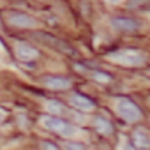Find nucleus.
<instances>
[{"mask_svg":"<svg viewBox=\"0 0 150 150\" xmlns=\"http://www.w3.org/2000/svg\"><path fill=\"white\" fill-rule=\"evenodd\" d=\"M113 58L117 62H122V64H127V65H139L145 62V58L138 53H132V51H124V53H117L113 55Z\"/></svg>","mask_w":150,"mask_h":150,"instance_id":"7","label":"nucleus"},{"mask_svg":"<svg viewBox=\"0 0 150 150\" xmlns=\"http://www.w3.org/2000/svg\"><path fill=\"white\" fill-rule=\"evenodd\" d=\"M7 21L14 27H20V28H32L35 27V20L25 13H9L7 14Z\"/></svg>","mask_w":150,"mask_h":150,"instance_id":"4","label":"nucleus"},{"mask_svg":"<svg viewBox=\"0 0 150 150\" xmlns=\"http://www.w3.org/2000/svg\"><path fill=\"white\" fill-rule=\"evenodd\" d=\"M35 37H37L39 41L46 42L50 48H55V50H58V51H62V53H67V55H74V50H72L67 42H64L62 39H57V37L48 35V34H35Z\"/></svg>","mask_w":150,"mask_h":150,"instance_id":"3","label":"nucleus"},{"mask_svg":"<svg viewBox=\"0 0 150 150\" xmlns=\"http://www.w3.org/2000/svg\"><path fill=\"white\" fill-rule=\"evenodd\" d=\"M94 127H96L101 134H111V132H113V125H111L108 120H104L103 117H96V118H94Z\"/></svg>","mask_w":150,"mask_h":150,"instance_id":"10","label":"nucleus"},{"mask_svg":"<svg viewBox=\"0 0 150 150\" xmlns=\"http://www.w3.org/2000/svg\"><path fill=\"white\" fill-rule=\"evenodd\" d=\"M4 118H6V113H4V111H2V110H0V122H2V120H4Z\"/></svg>","mask_w":150,"mask_h":150,"instance_id":"17","label":"nucleus"},{"mask_svg":"<svg viewBox=\"0 0 150 150\" xmlns=\"http://www.w3.org/2000/svg\"><path fill=\"white\" fill-rule=\"evenodd\" d=\"M42 83L48 88H53V90H65V88L71 87V80L62 78V76H48V78L42 80Z\"/></svg>","mask_w":150,"mask_h":150,"instance_id":"8","label":"nucleus"},{"mask_svg":"<svg viewBox=\"0 0 150 150\" xmlns=\"http://www.w3.org/2000/svg\"><path fill=\"white\" fill-rule=\"evenodd\" d=\"M16 55H18V58H20V60H25V62H28V60H34V58H37V57H39V51H37L35 48H32L30 44L18 42V44H16Z\"/></svg>","mask_w":150,"mask_h":150,"instance_id":"6","label":"nucleus"},{"mask_svg":"<svg viewBox=\"0 0 150 150\" xmlns=\"http://www.w3.org/2000/svg\"><path fill=\"white\" fill-rule=\"evenodd\" d=\"M46 108H48V111H51V113H60V111H62V106H60L58 103H55V101H50V103L46 104Z\"/></svg>","mask_w":150,"mask_h":150,"instance_id":"12","label":"nucleus"},{"mask_svg":"<svg viewBox=\"0 0 150 150\" xmlns=\"http://www.w3.org/2000/svg\"><path fill=\"white\" fill-rule=\"evenodd\" d=\"M132 138H134V145H136V146H139V148H146V146L150 145L148 134H146L143 129H138V131H134Z\"/></svg>","mask_w":150,"mask_h":150,"instance_id":"11","label":"nucleus"},{"mask_svg":"<svg viewBox=\"0 0 150 150\" xmlns=\"http://www.w3.org/2000/svg\"><path fill=\"white\" fill-rule=\"evenodd\" d=\"M94 76H96L97 80H101V81H110V76H108V74H103V72H94Z\"/></svg>","mask_w":150,"mask_h":150,"instance_id":"15","label":"nucleus"},{"mask_svg":"<svg viewBox=\"0 0 150 150\" xmlns=\"http://www.w3.org/2000/svg\"><path fill=\"white\" fill-rule=\"evenodd\" d=\"M141 4H148V0H129V6L131 7H138Z\"/></svg>","mask_w":150,"mask_h":150,"instance_id":"14","label":"nucleus"},{"mask_svg":"<svg viewBox=\"0 0 150 150\" xmlns=\"http://www.w3.org/2000/svg\"><path fill=\"white\" fill-rule=\"evenodd\" d=\"M111 25L117 28V30H122V32H134L139 28V23L132 18H125V16H117L111 20Z\"/></svg>","mask_w":150,"mask_h":150,"instance_id":"5","label":"nucleus"},{"mask_svg":"<svg viewBox=\"0 0 150 150\" xmlns=\"http://www.w3.org/2000/svg\"><path fill=\"white\" fill-rule=\"evenodd\" d=\"M64 148H65V150H85V146H83L81 143H72V141H67V143L64 145Z\"/></svg>","mask_w":150,"mask_h":150,"instance_id":"13","label":"nucleus"},{"mask_svg":"<svg viewBox=\"0 0 150 150\" xmlns=\"http://www.w3.org/2000/svg\"><path fill=\"white\" fill-rule=\"evenodd\" d=\"M71 104H72L74 108L81 110V111H90V110H94L92 99H88V97H85V96H81V94H74V96H71Z\"/></svg>","mask_w":150,"mask_h":150,"instance_id":"9","label":"nucleus"},{"mask_svg":"<svg viewBox=\"0 0 150 150\" xmlns=\"http://www.w3.org/2000/svg\"><path fill=\"white\" fill-rule=\"evenodd\" d=\"M117 110H118V115L127 120V122H138L141 120V110L129 99H120L118 104H117Z\"/></svg>","mask_w":150,"mask_h":150,"instance_id":"2","label":"nucleus"},{"mask_svg":"<svg viewBox=\"0 0 150 150\" xmlns=\"http://www.w3.org/2000/svg\"><path fill=\"white\" fill-rule=\"evenodd\" d=\"M41 146H42V150H58V148H57V146H55L53 143H46V141H44V143H42Z\"/></svg>","mask_w":150,"mask_h":150,"instance_id":"16","label":"nucleus"},{"mask_svg":"<svg viewBox=\"0 0 150 150\" xmlns=\"http://www.w3.org/2000/svg\"><path fill=\"white\" fill-rule=\"evenodd\" d=\"M42 125L57 134H62V136H72L76 134V129H74L71 124L64 122L62 118H57V117H44L42 118Z\"/></svg>","mask_w":150,"mask_h":150,"instance_id":"1","label":"nucleus"}]
</instances>
